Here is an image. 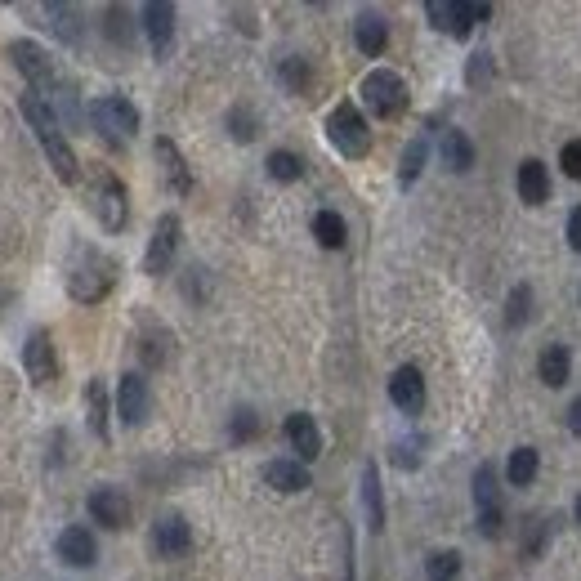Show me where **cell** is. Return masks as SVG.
<instances>
[{
	"label": "cell",
	"mask_w": 581,
	"mask_h": 581,
	"mask_svg": "<svg viewBox=\"0 0 581 581\" xmlns=\"http://www.w3.org/2000/svg\"><path fill=\"white\" fill-rule=\"evenodd\" d=\"M264 483H269L273 492H282V497H295V492L309 488V465L304 461H269L264 465Z\"/></svg>",
	"instance_id": "cell-20"
},
{
	"label": "cell",
	"mask_w": 581,
	"mask_h": 581,
	"mask_svg": "<svg viewBox=\"0 0 581 581\" xmlns=\"http://www.w3.org/2000/svg\"><path fill=\"white\" fill-rule=\"evenodd\" d=\"M18 108H23V117H27V126H32V135H36V144L45 148V157H50V166H54V175L63 179V184H76V175H81V161H76V152L72 144L63 139V130H59V117H54V108L41 99V94H32L27 90L23 99H18Z\"/></svg>",
	"instance_id": "cell-2"
},
{
	"label": "cell",
	"mask_w": 581,
	"mask_h": 581,
	"mask_svg": "<svg viewBox=\"0 0 581 581\" xmlns=\"http://www.w3.org/2000/svg\"><path fill=\"white\" fill-rule=\"evenodd\" d=\"M103 18H108V23H103L108 41L126 50V45H130V36H135V27H130V9H126V5H108V9H103Z\"/></svg>",
	"instance_id": "cell-32"
},
{
	"label": "cell",
	"mask_w": 581,
	"mask_h": 581,
	"mask_svg": "<svg viewBox=\"0 0 581 581\" xmlns=\"http://www.w3.org/2000/svg\"><path fill=\"white\" fill-rule=\"evenodd\" d=\"M425 573H430V581H456L461 555H456V550H434V555L425 559Z\"/></svg>",
	"instance_id": "cell-34"
},
{
	"label": "cell",
	"mask_w": 581,
	"mask_h": 581,
	"mask_svg": "<svg viewBox=\"0 0 581 581\" xmlns=\"http://www.w3.org/2000/svg\"><path fill=\"white\" fill-rule=\"evenodd\" d=\"M179 233H184V224H179L175 211H166V215L157 219L152 242H148V255H144V273H148V278H166V273H170L175 251H179Z\"/></svg>",
	"instance_id": "cell-8"
},
{
	"label": "cell",
	"mask_w": 581,
	"mask_h": 581,
	"mask_svg": "<svg viewBox=\"0 0 581 581\" xmlns=\"http://www.w3.org/2000/svg\"><path fill=\"white\" fill-rule=\"evenodd\" d=\"M23 367L32 376V385H50L59 376V349H54V336L45 327H36L23 345Z\"/></svg>",
	"instance_id": "cell-11"
},
{
	"label": "cell",
	"mask_w": 581,
	"mask_h": 581,
	"mask_svg": "<svg viewBox=\"0 0 581 581\" xmlns=\"http://www.w3.org/2000/svg\"><path fill=\"white\" fill-rule=\"evenodd\" d=\"M363 510H367L371 532L385 528V497H380V465L376 461L363 465Z\"/></svg>",
	"instance_id": "cell-24"
},
{
	"label": "cell",
	"mask_w": 581,
	"mask_h": 581,
	"mask_svg": "<svg viewBox=\"0 0 581 581\" xmlns=\"http://www.w3.org/2000/svg\"><path fill=\"white\" fill-rule=\"evenodd\" d=\"M90 519L112 532L130 528V497L121 488H112V483H103V488L90 492Z\"/></svg>",
	"instance_id": "cell-14"
},
{
	"label": "cell",
	"mask_w": 581,
	"mask_h": 581,
	"mask_svg": "<svg viewBox=\"0 0 581 581\" xmlns=\"http://www.w3.org/2000/svg\"><path fill=\"white\" fill-rule=\"evenodd\" d=\"M443 166L452 170V175H470L474 170V144H470V135H465V130H443Z\"/></svg>",
	"instance_id": "cell-23"
},
{
	"label": "cell",
	"mask_w": 581,
	"mask_h": 581,
	"mask_svg": "<svg viewBox=\"0 0 581 581\" xmlns=\"http://www.w3.org/2000/svg\"><path fill=\"white\" fill-rule=\"evenodd\" d=\"M255 434H260V416H255L251 407H237L233 421H228V438H233V443H251Z\"/></svg>",
	"instance_id": "cell-36"
},
{
	"label": "cell",
	"mask_w": 581,
	"mask_h": 581,
	"mask_svg": "<svg viewBox=\"0 0 581 581\" xmlns=\"http://www.w3.org/2000/svg\"><path fill=\"white\" fill-rule=\"evenodd\" d=\"M161 345H170L166 331H157V336H148V340H144V349H139V354H144V363H148V367H161V363H166V349H161Z\"/></svg>",
	"instance_id": "cell-40"
},
{
	"label": "cell",
	"mask_w": 581,
	"mask_h": 581,
	"mask_svg": "<svg viewBox=\"0 0 581 581\" xmlns=\"http://www.w3.org/2000/svg\"><path fill=\"white\" fill-rule=\"evenodd\" d=\"M514 188H519V202L523 206H546L550 202V170L546 161L528 157L519 166V175H514Z\"/></svg>",
	"instance_id": "cell-19"
},
{
	"label": "cell",
	"mask_w": 581,
	"mask_h": 581,
	"mask_svg": "<svg viewBox=\"0 0 581 581\" xmlns=\"http://www.w3.org/2000/svg\"><path fill=\"white\" fill-rule=\"evenodd\" d=\"M559 166H564L568 179H581V139L564 144V152H559Z\"/></svg>",
	"instance_id": "cell-41"
},
{
	"label": "cell",
	"mask_w": 581,
	"mask_h": 581,
	"mask_svg": "<svg viewBox=\"0 0 581 581\" xmlns=\"http://www.w3.org/2000/svg\"><path fill=\"white\" fill-rule=\"evenodd\" d=\"M483 76H492V59H488V54H474V63H470V85H479Z\"/></svg>",
	"instance_id": "cell-42"
},
{
	"label": "cell",
	"mask_w": 581,
	"mask_h": 581,
	"mask_svg": "<svg viewBox=\"0 0 581 581\" xmlns=\"http://www.w3.org/2000/svg\"><path fill=\"white\" fill-rule=\"evenodd\" d=\"M59 559L72 568H90L99 559V546H94V532L85 523H72V528L59 532Z\"/></svg>",
	"instance_id": "cell-18"
},
{
	"label": "cell",
	"mask_w": 581,
	"mask_h": 581,
	"mask_svg": "<svg viewBox=\"0 0 581 581\" xmlns=\"http://www.w3.org/2000/svg\"><path fill=\"white\" fill-rule=\"evenodd\" d=\"M9 59H14V68L27 76V85H32V94H41V99H54L59 94V68H54L50 50L36 41H9Z\"/></svg>",
	"instance_id": "cell-6"
},
{
	"label": "cell",
	"mask_w": 581,
	"mask_h": 581,
	"mask_svg": "<svg viewBox=\"0 0 581 581\" xmlns=\"http://www.w3.org/2000/svg\"><path fill=\"white\" fill-rule=\"evenodd\" d=\"M389 403L398 407L403 416H421L425 407V376L416 367H398L389 376Z\"/></svg>",
	"instance_id": "cell-15"
},
{
	"label": "cell",
	"mask_w": 581,
	"mask_h": 581,
	"mask_svg": "<svg viewBox=\"0 0 581 581\" xmlns=\"http://www.w3.org/2000/svg\"><path fill=\"white\" fill-rule=\"evenodd\" d=\"M148 546L157 559H184L193 550V523L184 514H161L148 532Z\"/></svg>",
	"instance_id": "cell-9"
},
{
	"label": "cell",
	"mask_w": 581,
	"mask_h": 581,
	"mask_svg": "<svg viewBox=\"0 0 581 581\" xmlns=\"http://www.w3.org/2000/svg\"><path fill=\"white\" fill-rule=\"evenodd\" d=\"M425 157H430V135H416L412 144L403 148V161H398V184L412 188L416 179H421V170H425Z\"/></svg>",
	"instance_id": "cell-26"
},
{
	"label": "cell",
	"mask_w": 581,
	"mask_h": 581,
	"mask_svg": "<svg viewBox=\"0 0 581 581\" xmlns=\"http://www.w3.org/2000/svg\"><path fill=\"white\" fill-rule=\"evenodd\" d=\"M90 206H94V215H99V224L108 228V233H121V228L130 224V193L117 175H99Z\"/></svg>",
	"instance_id": "cell-7"
},
{
	"label": "cell",
	"mask_w": 581,
	"mask_h": 581,
	"mask_svg": "<svg viewBox=\"0 0 581 581\" xmlns=\"http://www.w3.org/2000/svg\"><path fill=\"white\" fill-rule=\"evenodd\" d=\"M327 139H331V148L349 161H363L371 152V126L354 103H336V108L327 112Z\"/></svg>",
	"instance_id": "cell-4"
},
{
	"label": "cell",
	"mask_w": 581,
	"mask_h": 581,
	"mask_svg": "<svg viewBox=\"0 0 581 581\" xmlns=\"http://www.w3.org/2000/svg\"><path fill=\"white\" fill-rule=\"evenodd\" d=\"M354 45L367 54V59H380V54L389 50V23L380 14H358V23H354Z\"/></svg>",
	"instance_id": "cell-22"
},
{
	"label": "cell",
	"mask_w": 581,
	"mask_h": 581,
	"mask_svg": "<svg viewBox=\"0 0 581 581\" xmlns=\"http://www.w3.org/2000/svg\"><path fill=\"white\" fill-rule=\"evenodd\" d=\"M152 412V389H148V376L144 371H126L117 385V416L121 425H130V430H139V425L148 421Z\"/></svg>",
	"instance_id": "cell-10"
},
{
	"label": "cell",
	"mask_w": 581,
	"mask_h": 581,
	"mask_svg": "<svg viewBox=\"0 0 581 581\" xmlns=\"http://www.w3.org/2000/svg\"><path fill=\"white\" fill-rule=\"evenodd\" d=\"M282 85H287L291 94H304L309 90V81H313V72H309V59H300V54H291V59H282Z\"/></svg>",
	"instance_id": "cell-33"
},
{
	"label": "cell",
	"mask_w": 581,
	"mask_h": 581,
	"mask_svg": "<svg viewBox=\"0 0 581 581\" xmlns=\"http://www.w3.org/2000/svg\"><path fill=\"white\" fill-rule=\"evenodd\" d=\"M546 541H550V519L546 514H537V519L528 523V537H523V559H541L546 555Z\"/></svg>",
	"instance_id": "cell-35"
},
{
	"label": "cell",
	"mask_w": 581,
	"mask_h": 581,
	"mask_svg": "<svg viewBox=\"0 0 581 581\" xmlns=\"http://www.w3.org/2000/svg\"><path fill=\"white\" fill-rule=\"evenodd\" d=\"M568 430L581 438V398H573V403H568Z\"/></svg>",
	"instance_id": "cell-45"
},
{
	"label": "cell",
	"mask_w": 581,
	"mask_h": 581,
	"mask_svg": "<svg viewBox=\"0 0 581 581\" xmlns=\"http://www.w3.org/2000/svg\"><path fill=\"white\" fill-rule=\"evenodd\" d=\"M537 376H541V385H550V389H559V385H568L573 380V349L568 345H546L541 349V358H537Z\"/></svg>",
	"instance_id": "cell-21"
},
{
	"label": "cell",
	"mask_w": 581,
	"mask_h": 581,
	"mask_svg": "<svg viewBox=\"0 0 581 581\" xmlns=\"http://www.w3.org/2000/svg\"><path fill=\"white\" fill-rule=\"evenodd\" d=\"M282 434H287L291 452H300V461H318L322 456V430L309 412H291L287 425H282Z\"/></svg>",
	"instance_id": "cell-17"
},
{
	"label": "cell",
	"mask_w": 581,
	"mask_h": 581,
	"mask_svg": "<svg viewBox=\"0 0 581 581\" xmlns=\"http://www.w3.org/2000/svg\"><path fill=\"white\" fill-rule=\"evenodd\" d=\"M363 103L376 121H398L407 112V81L389 68H371L363 76Z\"/></svg>",
	"instance_id": "cell-5"
},
{
	"label": "cell",
	"mask_w": 581,
	"mask_h": 581,
	"mask_svg": "<svg viewBox=\"0 0 581 581\" xmlns=\"http://www.w3.org/2000/svg\"><path fill=\"white\" fill-rule=\"evenodd\" d=\"M90 121L108 148H126L130 139L139 135V108L126 94H99V99L90 103Z\"/></svg>",
	"instance_id": "cell-3"
},
{
	"label": "cell",
	"mask_w": 581,
	"mask_h": 581,
	"mask_svg": "<svg viewBox=\"0 0 581 581\" xmlns=\"http://www.w3.org/2000/svg\"><path fill=\"white\" fill-rule=\"evenodd\" d=\"M537 470H541L537 447H514L510 461H506V479H510V488H528V483L537 479Z\"/></svg>",
	"instance_id": "cell-25"
},
{
	"label": "cell",
	"mask_w": 581,
	"mask_h": 581,
	"mask_svg": "<svg viewBox=\"0 0 581 581\" xmlns=\"http://www.w3.org/2000/svg\"><path fill=\"white\" fill-rule=\"evenodd\" d=\"M139 18H144V32H148V45H152V59L166 63L170 45H175V5H166V0H148V5L139 9Z\"/></svg>",
	"instance_id": "cell-12"
},
{
	"label": "cell",
	"mask_w": 581,
	"mask_h": 581,
	"mask_svg": "<svg viewBox=\"0 0 581 581\" xmlns=\"http://www.w3.org/2000/svg\"><path fill=\"white\" fill-rule=\"evenodd\" d=\"M41 14L50 18V27H54V32H59V36H63V41H68V45H81L85 27H81V14H76L72 5H45Z\"/></svg>",
	"instance_id": "cell-30"
},
{
	"label": "cell",
	"mask_w": 581,
	"mask_h": 581,
	"mask_svg": "<svg viewBox=\"0 0 581 581\" xmlns=\"http://www.w3.org/2000/svg\"><path fill=\"white\" fill-rule=\"evenodd\" d=\"M421 447H425V438H403V443H394L389 461H394L398 470H416V465H421Z\"/></svg>",
	"instance_id": "cell-37"
},
{
	"label": "cell",
	"mask_w": 581,
	"mask_h": 581,
	"mask_svg": "<svg viewBox=\"0 0 581 581\" xmlns=\"http://www.w3.org/2000/svg\"><path fill=\"white\" fill-rule=\"evenodd\" d=\"M573 514H577V523H581V497H577V506H573Z\"/></svg>",
	"instance_id": "cell-46"
},
{
	"label": "cell",
	"mask_w": 581,
	"mask_h": 581,
	"mask_svg": "<svg viewBox=\"0 0 581 581\" xmlns=\"http://www.w3.org/2000/svg\"><path fill=\"white\" fill-rule=\"evenodd\" d=\"M528 313H532V287H514L510 304H506V322H510V327H523Z\"/></svg>",
	"instance_id": "cell-38"
},
{
	"label": "cell",
	"mask_w": 581,
	"mask_h": 581,
	"mask_svg": "<svg viewBox=\"0 0 581 581\" xmlns=\"http://www.w3.org/2000/svg\"><path fill=\"white\" fill-rule=\"evenodd\" d=\"M313 237H318V246H327V251H340V246H345V237H349L345 215L318 211V215H313Z\"/></svg>",
	"instance_id": "cell-29"
},
{
	"label": "cell",
	"mask_w": 581,
	"mask_h": 581,
	"mask_svg": "<svg viewBox=\"0 0 581 581\" xmlns=\"http://www.w3.org/2000/svg\"><path fill=\"white\" fill-rule=\"evenodd\" d=\"M568 246H573V251H581V206L573 215H568Z\"/></svg>",
	"instance_id": "cell-43"
},
{
	"label": "cell",
	"mask_w": 581,
	"mask_h": 581,
	"mask_svg": "<svg viewBox=\"0 0 581 581\" xmlns=\"http://www.w3.org/2000/svg\"><path fill=\"white\" fill-rule=\"evenodd\" d=\"M157 161H161V175H166V184H170V193L175 197H188L193 193V170H188V161H184V152L175 148V139H166L161 135L157 139Z\"/></svg>",
	"instance_id": "cell-16"
},
{
	"label": "cell",
	"mask_w": 581,
	"mask_h": 581,
	"mask_svg": "<svg viewBox=\"0 0 581 581\" xmlns=\"http://www.w3.org/2000/svg\"><path fill=\"white\" fill-rule=\"evenodd\" d=\"M121 278V264L112 260L108 251H99V246L90 242H76L72 246V260H68V295L76 304H99L108 300L112 287H117Z\"/></svg>",
	"instance_id": "cell-1"
},
{
	"label": "cell",
	"mask_w": 581,
	"mask_h": 581,
	"mask_svg": "<svg viewBox=\"0 0 581 581\" xmlns=\"http://www.w3.org/2000/svg\"><path fill=\"white\" fill-rule=\"evenodd\" d=\"M228 135H233L237 144H251V139H255V112L251 108H233V112H228Z\"/></svg>",
	"instance_id": "cell-39"
},
{
	"label": "cell",
	"mask_w": 581,
	"mask_h": 581,
	"mask_svg": "<svg viewBox=\"0 0 581 581\" xmlns=\"http://www.w3.org/2000/svg\"><path fill=\"white\" fill-rule=\"evenodd\" d=\"M425 14H430V23L438 27V32L456 36V41H465V36L474 32V23H479L470 0H430V5H425Z\"/></svg>",
	"instance_id": "cell-13"
},
{
	"label": "cell",
	"mask_w": 581,
	"mask_h": 581,
	"mask_svg": "<svg viewBox=\"0 0 581 581\" xmlns=\"http://www.w3.org/2000/svg\"><path fill=\"white\" fill-rule=\"evenodd\" d=\"M269 179H278V184H295V179L304 175V161L295 157V152H287V148H278V152H269Z\"/></svg>",
	"instance_id": "cell-31"
},
{
	"label": "cell",
	"mask_w": 581,
	"mask_h": 581,
	"mask_svg": "<svg viewBox=\"0 0 581 581\" xmlns=\"http://www.w3.org/2000/svg\"><path fill=\"white\" fill-rule=\"evenodd\" d=\"M345 581H358V573H354V537L345 532Z\"/></svg>",
	"instance_id": "cell-44"
},
{
	"label": "cell",
	"mask_w": 581,
	"mask_h": 581,
	"mask_svg": "<svg viewBox=\"0 0 581 581\" xmlns=\"http://www.w3.org/2000/svg\"><path fill=\"white\" fill-rule=\"evenodd\" d=\"M85 412H90L94 438H108V385H103V380H90V385H85Z\"/></svg>",
	"instance_id": "cell-28"
},
{
	"label": "cell",
	"mask_w": 581,
	"mask_h": 581,
	"mask_svg": "<svg viewBox=\"0 0 581 581\" xmlns=\"http://www.w3.org/2000/svg\"><path fill=\"white\" fill-rule=\"evenodd\" d=\"M474 506H479V514H488V510H501L497 470H492L488 461H483V465H474Z\"/></svg>",
	"instance_id": "cell-27"
}]
</instances>
